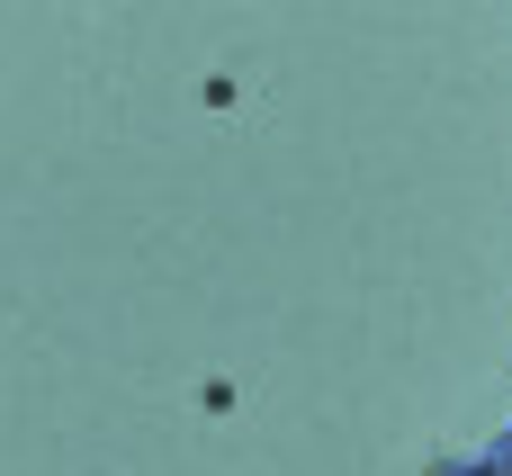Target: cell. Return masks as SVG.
<instances>
[{"mask_svg": "<svg viewBox=\"0 0 512 476\" xmlns=\"http://www.w3.org/2000/svg\"><path fill=\"white\" fill-rule=\"evenodd\" d=\"M477 476H512V432H495V441L477 450Z\"/></svg>", "mask_w": 512, "mask_h": 476, "instance_id": "6da1fadb", "label": "cell"}]
</instances>
